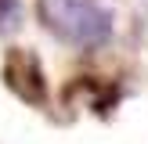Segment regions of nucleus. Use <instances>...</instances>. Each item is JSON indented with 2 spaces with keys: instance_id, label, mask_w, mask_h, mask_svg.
Returning a JSON list of instances; mask_svg holds the SVG:
<instances>
[{
  "instance_id": "nucleus-3",
  "label": "nucleus",
  "mask_w": 148,
  "mask_h": 144,
  "mask_svg": "<svg viewBox=\"0 0 148 144\" xmlns=\"http://www.w3.org/2000/svg\"><path fill=\"white\" fill-rule=\"evenodd\" d=\"M18 18V0H0V29Z\"/></svg>"
},
{
  "instance_id": "nucleus-2",
  "label": "nucleus",
  "mask_w": 148,
  "mask_h": 144,
  "mask_svg": "<svg viewBox=\"0 0 148 144\" xmlns=\"http://www.w3.org/2000/svg\"><path fill=\"white\" fill-rule=\"evenodd\" d=\"M7 83L29 101H43V72L29 50H11L7 54Z\"/></svg>"
},
{
  "instance_id": "nucleus-1",
  "label": "nucleus",
  "mask_w": 148,
  "mask_h": 144,
  "mask_svg": "<svg viewBox=\"0 0 148 144\" xmlns=\"http://www.w3.org/2000/svg\"><path fill=\"white\" fill-rule=\"evenodd\" d=\"M43 22L72 47H101L112 36V11L101 0H43Z\"/></svg>"
}]
</instances>
